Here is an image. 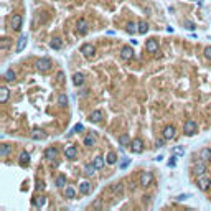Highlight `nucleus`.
<instances>
[{
	"label": "nucleus",
	"mask_w": 211,
	"mask_h": 211,
	"mask_svg": "<svg viewBox=\"0 0 211 211\" xmlns=\"http://www.w3.org/2000/svg\"><path fill=\"white\" fill-rule=\"evenodd\" d=\"M183 132L186 135H195L198 132V124L195 120H186L185 125H183Z\"/></svg>",
	"instance_id": "f257e3e1"
},
{
	"label": "nucleus",
	"mask_w": 211,
	"mask_h": 211,
	"mask_svg": "<svg viewBox=\"0 0 211 211\" xmlns=\"http://www.w3.org/2000/svg\"><path fill=\"white\" fill-rule=\"evenodd\" d=\"M81 53H83L88 59H91L92 56H94V53H96V48L92 46L91 43H84L83 46H81Z\"/></svg>",
	"instance_id": "f03ea898"
},
{
	"label": "nucleus",
	"mask_w": 211,
	"mask_h": 211,
	"mask_svg": "<svg viewBox=\"0 0 211 211\" xmlns=\"http://www.w3.org/2000/svg\"><path fill=\"white\" fill-rule=\"evenodd\" d=\"M131 150L134 153H142L144 152V142H142V139H134L131 142Z\"/></svg>",
	"instance_id": "7ed1b4c3"
},
{
	"label": "nucleus",
	"mask_w": 211,
	"mask_h": 211,
	"mask_svg": "<svg viewBox=\"0 0 211 211\" xmlns=\"http://www.w3.org/2000/svg\"><path fill=\"white\" fill-rule=\"evenodd\" d=\"M36 68H38L40 71H48L51 68V59L50 58H40L38 61H36Z\"/></svg>",
	"instance_id": "20e7f679"
},
{
	"label": "nucleus",
	"mask_w": 211,
	"mask_h": 211,
	"mask_svg": "<svg viewBox=\"0 0 211 211\" xmlns=\"http://www.w3.org/2000/svg\"><path fill=\"white\" fill-rule=\"evenodd\" d=\"M209 185H211V180L208 177H200L198 178V188H200L201 191H206V190L209 188Z\"/></svg>",
	"instance_id": "39448f33"
},
{
	"label": "nucleus",
	"mask_w": 211,
	"mask_h": 211,
	"mask_svg": "<svg viewBox=\"0 0 211 211\" xmlns=\"http://www.w3.org/2000/svg\"><path fill=\"white\" fill-rule=\"evenodd\" d=\"M175 127L173 125H167V127L163 129V139L165 140H172V139H175Z\"/></svg>",
	"instance_id": "423d86ee"
},
{
	"label": "nucleus",
	"mask_w": 211,
	"mask_h": 211,
	"mask_svg": "<svg viewBox=\"0 0 211 211\" xmlns=\"http://www.w3.org/2000/svg\"><path fill=\"white\" fill-rule=\"evenodd\" d=\"M27 41H28V36L27 35H22L18 38V41H17V48H15V51L22 53L23 50H25V46H27Z\"/></svg>",
	"instance_id": "0eeeda50"
},
{
	"label": "nucleus",
	"mask_w": 211,
	"mask_h": 211,
	"mask_svg": "<svg viewBox=\"0 0 211 211\" xmlns=\"http://www.w3.org/2000/svg\"><path fill=\"white\" fill-rule=\"evenodd\" d=\"M152 180H153V177H152V173H150V172H144L140 175V185L142 186L150 185V183H152Z\"/></svg>",
	"instance_id": "6e6552de"
},
{
	"label": "nucleus",
	"mask_w": 211,
	"mask_h": 211,
	"mask_svg": "<svg viewBox=\"0 0 211 211\" xmlns=\"http://www.w3.org/2000/svg\"><path fill=\"white\" fill-rule=\"evenodd\" d=\"M22 17H20V15H13V17H12V20H10V25H12V28H13V30H20V28H22Z\"/></svg>",
	"instance_id": "1a4fd4ad"
},
{
	"label": "nucleus",
	"mask_w": 211,
	"mask_h": 211,
	"mask_svg": "<svg viewBox=\"0 0 211 211\" xmlns=\"http://www.w3.org/2000/svg\"><path fill=\"white\" fill-rule=\"evenodd\" d=\"M102 119H104L102 111H92L91 114H89V120H91V122H101Z\"/></svg>",
	"instance_id": "9d476101"
},
{
	"label": "nucleus",
	"mask_w": 211,
	"mask_h": 211,
	"mask_svg": "<svg viewBox=\"0 0 211 211\" xmlns=\"http://www.w3.org/2000/svg\"><path fill=\"white\" fill-rule=\"evenodd\" d=\"M120 56H122L124 59H132V58H134V50H132V46H124L122 50H120Z\"/></svg>",
	"instance_id": "9b49d317"
},
{
	"label": "nucleus",
	"mask_w": 211,
	"mask_h": 211,
	"mask_svg": "<svg viewBox=\"0 0 211 211\" xmlns=\"http://www.w3.org/2000/svg\"><path fill=\"white\" fill-rule=\"evenodd\" d=\"M145 48H147V51H150V53H155V51H158V43H157V40H148L147 41V45H145Z\"/></svg>",
	"instance_id": "f8f14e48"
},
{
	"label": "nucleus",
	"mask_w": 211,
	"mask_h": 211,
	"mask_svg": "<svg viewBox=\"0 0 211 211\" xmlns=\"http://www.w3.org/2000/svg\"><path fill=\"white\" fill-rule=\"evenodd\" d=\"M83 83H84V74L83 73H74L73 74V84L74 86H81Z\"/></svg>",
	"instance_id": "ddd939ff"
},
{
	"label": "nucleus",
	"mask_w": 211,
	"mask_h": 211,
	"mask_svg": "<svg viewBox=\"0 0 211 211\" xmlns=\"http://www.w3.org/2000/svg\"><path fill=\"white\" fill-rule=\"evenodd\" d=\"M195 173H196V175H203V173L206 172V165H205V160H201V162H198L196 165H195Z\"/></svg>",
	"instance_id": "4468645a"
},
{
	"label": "nucleus",
	"mask_w": 211,
	"mask_h": 211,
	"mask_svg": "<svg viewBox=\"0 0 211 211\" xmlns=\"http://www.w3.org/2000/svg\"><path fill=\"white\" fill-rule=\"evenodd\" d=\"M20 165H22V167H27L28 163H30V153L28 152H22L20 153Z\"/></svg>",
	"instance_id": "2eb2a0df"
},
{
	"label": "nucleus",
	"mask_w": 211,
	"mask_h": 211,
	"mask_svg": "<svg viewBox=\"0 0 211 211\" xmlns=\"http://www.w3.org/2000/svg\"><path fill=\"white\" fill-rule=\"evenodd\" d=\"M76 27H78V31H79L81 35H86V33H88V23H86V20H83V18H81Z\"/></svg>",
	"instance_id": "dca6fc26"
},
{
	"label": "nucleus",
	"mask_w": 211,
	"mask_h": 211,
	"mask_svg": "<svg viewBox=\"0 0 211 211\" xmlns=\"http://www.w3.org/2000/svg\"><path fill=\"white\" fill-rule=\"evenodd\" d=\"M56 155H58V150L53 148V147H50V148L45 150V157H46L48 160H53V158H56Z\"/></svg>",
	"instance_id": "f3484780"
},
{
	"label": "nucleus",
	"mask_w": 211,
	"mask_h": 211,
	"mask_svg": "<svg viewBox=\"0 0 211 211\" xmlns=\"http://www.w3.org/2000/svg\"><path fill=\"white\" fill-rule=\"evenodd\" d=\"M10 152H12V145H9V144L0 145V157H7Z\"/></svg>",
	"instance_id": "a211bd4d"
},
{
	"label": "nucleus",
	"mask_w": 211,
	"mask_h": 211,
	"mask_svg": "<svg viewBox=\"0 0 211 211\" xmlns=\"http://www.w3.org/2000/svg\"><path fill=\"white\" fill-rule=\"evenodd\" d=\"M64 153H66V158H71L73 160V158H76V155H78V150H76V147L71 145V147H68L66 150H64Z\"/></svg>",
	"instance_id": "6ab92c4d"
},
{
	"label": "nucleus",
	"mask_w": 211,
	"mask_h": 211,
	"mask_svg": "<svg viewBox=\"0 0 211 211\" xmlns=\"http://www.w3.org/2000/svg\"><path fill=\"white\" fill-rule=\"evenodd\" d=\"M125 31H127V33H131V35H134L135 31H139V25H135L134 22H129L127 25H125Z\"/></svg>",
	"instance_id": "aec40b11"
},
{
	"label": "nucleus",
	"mask_w": 211,
	"mask_h": 211,
	"mask_svg": "<svg viewBox=\"0 0 211 211\" xmlns=\"http://www.w3.org/2000/svg\"><path fill=\"white\" fill-rule=\"evenodd\" d=\"M31 139H33V140H45V139H46V132L35 131L33 134H31Z\"/></svg>",
	"instance_id": "412c9836"
},
{
	"label": "nucleus",
	"mask_w": 211,
	"mask_h": 211,
	"mask_svg": "<svg viewBox=\"0 0 211 211\" xmlns=\"http://www.w3.org/2000/svg\"><path fill=\"white\" fill-rule=\"evenodd\" d=\"M9 96H10L9 89H7L5 86H3V88H0V102H7V99H9Z\"/></svg>",
	"instance_id": "4be33fe9"
},
{
	"label": "nucleus",
	"mask_w": 211,
	"mask_h": 211,
	"mask_svg": "<svg viewBox=\"0 0 211 211\" xmlns=\"http://www.w3.org/2000/svg\"><path fill=\"white\" fill-rule=\"evenodd\" d=\"M50 46L53 48V50H59V48L63 46V40L61 38H53L50 41Z\"/></svg>",
	"instance_id": "5701e85b"
},
{
	"label": "nucleus",
	"mask_w": 211,
	"mask_h": 211,
	"mask_svg": "<svg viewBox=\"0 0 211 211\" xmlns=\"http://www.w3.org/2000/svg\"><path fill=\"white\" fill-rule=\"evenodd\" d=\"M131 142H132V140L129 139L127 134H124V135H120V137H119V144L122 145V147H127V145L131 147Z\"/></svg>",
	"instance_id": "b1692460"
},
{
	"label": "nucleus",
	"mask_w": 211,
	"mask_h": 211,
	"mask_svg": "<svg viewBox=\"0 0 211 211\" xmlns=\"http://www.w3.org/2000/svg\"><path fill=\"white\" fill-rule=\"evenodd\" d=\"M200 158L201 160H211V148H203L200 152Z\"/></svg>",
	"instance_id": "393cba45"
},
{
	"label": "nucleus",
	"mask_w": 211,
	"mask_h": 211,
	"mask_svg": "<svg viewBox=\"0 0 211 211\" xmlns=\"http://www.w3.org/2000/svg\"><path fill=\"white\" fill-rule=\"evenodd\" d=\"M79 191L83 195H88L89 191H91V183H88V181H83V183L79 185Z\"/></svg>",
	"instance_id": "a878e982"
},
{
	"label": "nucleus",
	"mask_w": 211,
	"mask_h": 211,
	"mask_svg": "<svg viewBox=\"0 0 211 211\" xmlns=\"http://www.w3.org/2000/svg\"><path fill=\"white\" fill-rule=\"evenodd\" d=\"M96 170L97 168L94 167V163H92V165H86V167H84V175H86V177H92Z\"/></svg>",
	"instance_id": "bb28decb"
},
{
	"label": "nucleus",
	"mask_w": 211,
	"mask_h": 211,
	"mask_svg": "<svg viewBox=\"0 0 211 211\" xmlns=\"http://www.w3.org/2000/svg\"><path fill=\"white\" fill-rule=\"evenodd\" d=\"M106 162H107L109 165H114L116 162H117V155H116L114 152H109V153H107V157H106Z\"/></svg>",
	"instance_id": "cd10ccee"
},
{
	"label": "nucleus",
	"mask_w": 211,
	"mask_h": 211,
	"mask_svg": "<svg viewBox=\"0 0 211 211\" xmlns=\"http://www.w3.org/2000/svg\"><path fill=\"white\" fill-rule=\"evenodd\" d=\"M147 31H148V23L147 22H139V33L145 35Z\"/></svg>",
	"instance_id": "c85d7f7f"
},
{
	"label": "nucleus",
	"mask_w": 211,
	"mask_h": 211,
	"mask_svg": "<svg viewBox=\"0 0 211 211\" xmlns=\"http://www.w3.org/2000/svg\"><path fill=\"white\" fill-rule=\"evenodd\" d=\"M3 78H5V81H9V83H12V81H15V73L9 70V71H5V74H3Z\"/></svg>",
	"instance_id": "c756f323"
},
{
	"label": "nucleus",
	"mask_w": 211,
	"mask_h": 211,
	"mask_svg": "<svg viewBox=\"0 0 211 211\" xmlns=\"http://www.w3.org/2000/svg\"><path fill=\"white\" fill-rule=\"evenodd\" d=\"M64 185H66V177L59 175L58 178H56V186H58V188H63Z\"/></svg>",
	"instance_id": "7c9ffc66"
},
{
	"label": "nucleus",
	"mask_w": 211,
	"mask_h": 211,
	"mask_svg": "<svg viewBox=\"0 0 211 211\" xmlns=\"http://www.w3.org/2000/svg\"><path fill=\"white\" fill-rule=\"evenodd\" d=\"M64 196H66V198H74L76 196V190L71 188V186H68V188L64 190Z\"/></svg>",
	"instance_id": "2f4dec72"
},
{
	"label": "nucleus",
	"mask_w": 211,
	"mask_h": 211,
	"mask_svg": "<svg viewBox=\"0 0 211 211\" xmlns=\"http://www.w3.org/2000/svg\"><path fill=\"white\" fill-rule=\"evenodd\" d=\"M33 205L36 206V208H41V206L45 205V196H36L33 200Z\"/></svg>",
	"instance_id": "473e14b6"
},
{
	"label": "nucleus",
	"mask_w": 211,
	"mask_h": 211,
	"mask_svg": "<svg viewBox=\"0 0 211 211\" xmlns=\"http://www.w3.org/2000/svg\"><path fill=\"white\" fill-rule=\"evenodd\" d=\"M94 144H96V140H94V137H92V135H88L86 139H84V145H86V147H92Z\"/></svg>",
	"instance_id": "72a5a7b5"
},
{
	"label": "nucleus",
	"mask_w": 211,
	"mask_h": 211,
	"mask_svg": "<svg viewBox=\"0 0 211 211\" xmlns=\"http://www.w3.org/2000/svg\"><path fill=\"white\" fill-rule=\"evenodd\" d=\"M94 167L96 168H102L104 167V158L102 157H96L94 158Z\"/></svg>",
	"instance_id": "f704fd0d"
},
{
	"label": "nucleus",
	"mask_w": 211,
	"mask_h": 211,
	"mask_svg": "<svg viewBox=\"0 0 211 211\" xmlns=\"http://www.w3.org/2000/svg\"><path fill=\"white\" fill-rule=\"evenodd\" d=\"M58 104H59V106H68V96H66V94H59V97H58Z\"/></svg>",
	"instance_id": "c9c22d12"
},
{
	"label": "nucleus",
	"mask_w": 211,
	"mask_h": 211,
	"mask_svg": "<svg viewBox=\"0 0 211 211\" xmlns=\"http://www.w3.org/2000/svg\"><path fill=\"white\" fill-rule=\"evenodd\" d=\"M9 46H10V40H9V38H3V40H2V50L5 51Z\"/></svg>",
	"instance_id": "e433bc0d"
},
{
	"label": "nucleus",
	"mask_w": 211,
	"mask_h": 211,
	"mask_svg": "<svg viewBox=\"0 0 211 211\" xmlns=\"http://www.w3.org/2000/svg\"><path fill=\"white\" fill-rule=\"evenodd\" d=\"M183 25H185V28H188V30H195V28H196V27H195V23L190 22V20H186Z\"/></svg>",
	"instance_id": "4c0bfd02"
},
{
	"label": "nucleus",
	"mask_w": 211,
	"mask_h": 211,
	"mask_svg": "<svg viewBox=\"0 0 211 211\" xmlns=\"http://www.w3.org/2000/svg\"><path fill=\"white\" fill-rule=\"evenodd\" d=\"M205 56H206L208 59H211V46H206V48H205Z\"/></svg>",
	"instance_id": "58836bf2"
},
{
	"label": "nucleus",
	"mask_w": 211,
	"mask_h": 211,
	"mask_svg": "<svg viewBox=\"0 0 211 211\" xmlns=\"http://www.w3.org/2000/svg\"><path fill=\"white\" fill-rule=\"evenodd\" d=\"M120 190H122V185L120 183H116L114 186H112V191H120Z\"/></svg>",
	"instance_id": "ea45409f"
},
{
	"label": "nucleus",
	"mask_w": 211,
	"mask_h": 211,
	"mask_svg": "<svg viewBox=\"0 0 211 211\" xmlns=\"http://www.w3.org/2000/svg\"><path fill=\"white\" fill-rule=\"evenodd\" d=\"M83 129H84L83 124H76V125H74V132H81Z\"/></svg>",
	"instance_id": "a19ab883"
},
{
	"label": "nucleus",
	"mask_w": 211,
	"mask_h": 211,
	"mask_svg": "<svg viewBox=\"0 0 211 211\" xmlns=\"http://www.w3.org/2000/svg\"><path fill=\"white\" fill-rule=\"evenodd\" d=\"M43 188H45L43 181H36V190H43Z\"/></svg>",
	"instance_id": "79ce46f5"
},
{
	"label": "nucleus",
	"mask_w": 211,
	"mask_h": 211,
	"mask_svg": "<svg viewBox=\"0 0 211 211\" xmlns=\"http://www.w3.org/2000/svg\"><path fill=\"white\" fill-rule=\"evenodd\" d=\"M129 162H131V160H129V158H125V160L122 162V163H120V168H125V167L129 165Z\"/></svg>",
	"instance_id": "37998d69"
},
{
	"label": "nucleus",
	"mask_w": 211,
	"mask_h": 211,
	"mask_svg": "<svg viewBox=\"0 0 211 211\" xmlns=\"http://www.w3.org/2000/svg\"><path fill=\"white\" fill-rule=\"evenodd\" d=\"M186 198H188V195H180L177 200H178V201H183V200H186Z\"/></svg>",
	"instance_id": "c03bdc74"
},
{
	"label": "nucleus",
	"mask_w": 211,
	"mask_h": 211,
	"mask_svg": "<svg viewBox=\"0 0 211 211\" xmlns=\"http://www.w3.org/2000/svg\"><path fill=\"white\" fill-rule=\"evenodd\" d=\"M168 165H170V167H175V157H172V158H170Z\"/></svg>",
	"instance_id": "a18cd8bd"
},
{
	"label": "nucleus",
	"mask_w": 211,
	"mask_h": 211,
	"mask_svg": "<svg viewBox=\"0 0 211 211\" xmlns=\"http://www.w3.org/2000/svg\"><path fill=\"white\" fill-rule=\"evenodd\" d=\"M157 147H163V140H157Z\"/></svg>",
	"instance_id": "49530a36"
},
{
	"label": "nucleus",
	"mask_w": 211,
	"mask_h": 211,
	"mask_svg": "<svg viewBox=\"0 0 211 211\" xmlns=\"http://www.w3.org/2000/svg\"><path fill=\"white\" fill-rule=\"evenodd\" d=\"M63 78H64L63 73H58V81H63Z\"/></svg>",
	"instance_id": "de8ad7c7"
},
{
	"label": "nucleus",
	"mask_w": 211,
	"mask_h": 211,
	"mask_svg": "<svg viewBox=\"0 0 211 211\" xmlns=\"http://www.w3.org/2000/svg\"><path fill=\"white\" fill-rule=\"evenodd\" d=\"M175 153H183V148H180V147H177V148H175Z\"/></svg>",
	"instance_id": "09e8293b"
}]
</instances>
